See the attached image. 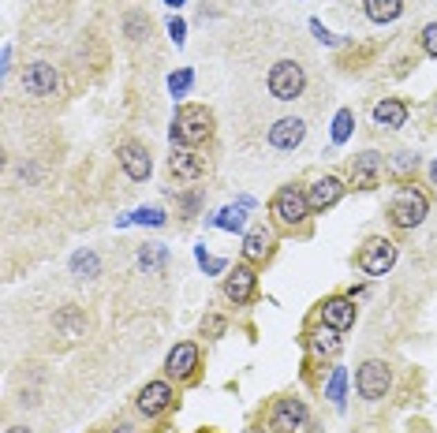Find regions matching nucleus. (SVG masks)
<instances>
[{
    "label": "nucleus",
    "mask_w": 437,
    "mask_h": 433,
    "mask_svg": "<svg viewBox=\"0 0 437 433\" xmlns=\"http://www.w3.org/2000/svg\"><path fill=\"white\" fill-rule=\"evenodd\" d=\"M213 135V116L202 105H183L172 119V138L180 146H198Z\"/></svg>",
    "instance_id": "nucleus-1"
},
{
    "label": "nucleus",
    "mask_w": 437,
    "mask_h": 433,
    "mask_svg": "<svg viewBox=\"0 0 437 433\" xmlns=\"http://www.w3.org/2000/svg\"><path fill=\"white\" fill-rule=\"evenodd\" d=\"M426 195L422 191H415V187H400L393 202H389V217H393V224L396 228H415V224H422L426 220Z\"/></svg>",
    "instance_id": "nucleus-2"
},
{
    "label": "nucleus",
    "mask_w": 437,
    "mask_h": 433,
    "mask_svg": "<svg viewBox=\"0 0 437 433\" xmlns=\"http://www.w3.org/2000/svg\"><path fill=\"white\" fill-rule=\"evenodd\" d=\"M303 86H306V75L295 60H281L269 71V90H273L277 101H295L303 94Z\"/></svg>",
    "instance_id": "nucleus-3"
},
{
    "label": "nucleus",
    "mask_w": 437,
    "mask_h": 433,
    "mask_svg": "<svg viewBox=\"0 0 437 433\" xmlns=\"http://www.w3.org/2000/svg\"><path fill=\"white\" fill-rule=\"evenodd\" d=\"M389 385H393V374H389V366L381 363V358H370V363L359 366L355 389H359L362 400H381V396L389 392Z\"/></svg>",
    "instance_id": "nucleus-4"
},
{
    "label": "nucleus",
    "mask_w": 437,
    "mask_h": 433,
    "mask_svg": "<svg viewBox=\"0 0 437 433\" xmlns=\"http://www.w3.org/2000/svg\"><path fill=\"white\" fill-rule=\"evenodd\" d=\"M393 262H396V247L389 243V239H370L359 251V265H362V273H370V276H385L393 269Z\"/></svg>",
    "instance_id": "nucleus-5"
},
{
    "label": "nucleus",
    "mask_w": 437,
    "mask_h": 433,
    "mask_svg": "<svg viewBox=\"0 0 437 433\" xmlns=\"http://www.w3.org/2000/svg\"><path fill=\"white\" fill-rule=\"evenodd\" d=\"M273 213L281 217L284 224H303L306 213H310V202L295 187H284V191H277V198H273Z\"/></svg>",
    "instance_id": "nucleus-6"
},
{
    "label": "nucleus",
    "mask_w": 437,
    "mask_h": 433,
    "mask_svg": "<svg viewBox=\"0 0 437 433\" xmlns=\"http://www.w3.org/2000/svg\"><path fill=\"white\" fill-rule=\"evenodd\" d=\"M23 86L30 90L34 97H49L60 90V75L53 64H30V68L23 71Z\"/></svg>",
    "instance_id": "nucleus-7"
},
{
    "label": "nucleus",
    "mask_w": 437,
    "mask_h": 433,
    "mask_svg": "<svg viewBox=\"0 0 437 433\" xmlns=\"http://www.w3.org/2000/svg\"><path fill=\"white\" fill-rule=\"evenodd\" d=\"M306 422V407L299 400H277L273 414H269V426H273V433H295Z\"/></svg>",
    "instance_id": "nucleus-8"
},
{
    "label": "nucleus",
    "mask_w": 437,
    "mask_h": 433,
    "mask_svg": "<svg viewBox=\"0 0 437 433\" xmlns=\"http://www.w3.org/2000/svg\"><path fill=\"white\" fill-rule=\"evenodd\" d=\"M169 169H172V176H180V180H198L202 172H206V157H198L191 146H176L172 157H169Z\"/></svg>",
    "instance_id": "nucleus-9"
},
{
    "label": "nucleus",
    "mask_w": 437,
    "mask_h": 433,
    "mask_svg": "<svg viewBox=\"0 0 437 433\" xmlns=\"http://www.w3.org/2000/svg\"><path fill=\"white\" fill-rule=\"evenodd\" d=\"M306 135V124L299 116H288V119H277L273 127H269V142L277 146V150H292V146H299Z\"/></svg>",
    "instance_id": "nucleus-10"
},
{
    "label": "nucleus",
    "mask_w": 437,
    "mask_h": 433,
    "mask_svg": "<svg viewBox=\"0 0 437 433\" xmlns=\"http://www.w3.org/2000/svg\"><path fill=\"white\" fill-rule=\"evenodd\" d=\"M169 403H172V389H169L165 381H150L142 392H138V411H142L146 418H154V414L169 411Z\"/></svg>",
    "instance_id": "nucleus-11"
},
{
    "label": "nucleus",
    "mask_w": 437,
    "mask_h": 433,
    "mask_svg": "<svg viewBox=\"0 0 437 433\" xmlns=\"http://www.w3.org/2000/svg\"><path fill=\"white\" fill-rule=\"evenodd\" d=\"M120 164L131 180H146L150 176V153H146L142 142H124L120 146Z\"/></svg>",
    "instance_id": "nucleus-12"
},
{
    "label": "nucleus",
    "mask_w": 437,
    "mask_h": 433,
    "mask_svg": "<svg viewBox=\"0 0 437 433\" xmlns=\"http://www.w3.org/2000/svg\"><path fill=\"white\" fill-rule=\"evenodd\" d=\"M378 176H381V157L374 150L359 153V157L351 161V183H355V187H362V191L378 187Z\"/></svg>",
    "instance_id": "nucleus-13"
},
{
    "label": "nucleus",
    "mask_w": 437,
    "mask_h": 433,
    "mask_svg": "<svg viewBox=\"0 0 437 433\" xmlns=\"http://www.w3.org/2000/svg\"><path fill=\"white\" fill-rule=\"evenodd\" d=\"M322 318H325V325H329V329L344 333V329L355 325V302H351V299H329L322 307Z\"/></svg>",
    "instance_id": "nucleus-14"
},
{
    "label": "nucleus",
    "mask_w": 437,
    "mask_h": 433,
    "mask_svg": "<svg viewBox=\"0 0 437 433\" xmlns=\"http://www.w3.org/2000/svg\"><path fill=\"white\" fill-rule=\"evenodd\" d=\"M194 366H198V347L194 344H176L169 352V358H165V370L172 377H191Z\"/></svg>",
    "instance_id": "nucleus-15"
},
{
    "label": "nucleus",
    "mask_w": 437,
    "mask_h": 433,
    "mask_svg": "<svg viewBox=\"0 0 437 433\" xmlns=\"http://www.w3.org/2000/svg\"><path fill=\"white\" fill-rule=\"evenodd\" d=\"M340 195H344V183L337 176H325V180H318L310 191H306V202H310V209H329Z\"/></svg>",
    "instance_id": "nucleus-16"
},
{
    "label": "nucleus",
    "mask_w": 437,
    "mask_h": 433,
    "mask_svg": "<svg viewBox=\"0 0 437 433\" xmlns=\"http://www.w3.org/2000/svg\"><path fill=\"white\" fill-rule=\"evenodd\" d=\"M225 296L232 302H250V299H254V273H250V269H236L225 280Z\"/></svg>",
    "instance_id": "nucleus-17"
},
{
    "label": "nucleus",
    "mask_w": 437,
    "mask_h": 433,
    "mask_svg": "<svg viewBox=\"0 0 437 433\" xmlns=\"http://www.w3.org/2000/svg\"><path fill=\"white\" fill-rule=\"evenodd\" d=\"M269 251H273V232L269 228H250L243 239V258L262 262V258H269Z\"/></svg>",
    "instance_id": "nucleus-18"
},
{
    "label": "nucleus",
    "mask_w": 437,
    "mask_h": 433,
    "mask_svg": "<svg viewBox=\"0 0 437 433\" xmlns=\"http://www.w3.org/2000/svg\"><path fill=\"white\" fill-rule=\"evenodd\" d=\"M407 119V105L396 97H385L381 105H374V124L378 127H404Z\"/></svg>",
    "instance_id": "nucleus-19"
},
{
    "label": "nucleus",
    "mask_w": 437,
    "mask_h": 433,
    "mask_svg": "<svg viewBox=\"0 0 437 433\" xmlns=\"http://www.w3.org/2000/svg\"><path fill=\"white\" fill-rule=\"evenodd\" d=\"M362 8H366V15L374 23H393V19H400V12H404L400 0H362Z\"/></svg>",
    "instance_id": "nucleus-20"
},
{
    "label": "nucleus",
    "mask_w": 437,
    "mask_h": 433,
    "mask_svg": "<svg viewBox=\"0 0 437 433\" xmlns=\"http://www.w3.org/2000/svg\"><path fill=\"white\" fill-rule=\"evenodd\" d=\"M310 347L318 355H337L340 352V340H337V329H322V333L310 336Z\"/></svg>",
    "instance_id": "nucleus-21"
},
{
    "label": "nucleus",
    "mask_w": 437,
    "mask_h": 433,
    "mask_svg": "<svg viewBox=\"0 0 437 433\" xmlns=\"http://www.w3.org/2000/svg\"><path fill=\"white\" fill-rule=\"evenodd\" d=\"M124 26H127V38H135V41H142V38H146V30H150V23H146L138 12L127 15V23H124Z\"/></svg>",
    "instance_id": "nucleus-22"
},
{
    "label": "nucleus",
    "mask_w": 437,
    "mask_h": 433,
    "mask_svg": "<svg viewBox=\"0 0 437 433\" xmlns=\"http://www.w3.org/2000/svg\"><path fill=\"white\" fill-rule=\"evenodd\" d=\"M348 135H351V113H348V108H340L337 124H333V142H344Z\"/></svg>",
    "instance_id": "nucleus-23"
},
{
    "label": "nucleus",
    "mask_w": 437,
    "mask_h": 433,
    "mask_svg": "<svg viewBox=\"0 0 437 433\" xmlns=\"http://www.w3.org/2000/svg\"><path fill=\"white\" fill-rule=\"evenodd\" d=\"M243 206H250V202H243ZM243 206H239V209H221L217 224L221 228H239V224H243Z\"/></svg>",
    "instance_id": "nucleus-24"
},
{
    "label": "nucleus",
    "mask_w": 437,
    "mask_h": 433,
    "mask_svg": "<svg viewBox=\"0 0 437 433\" xmlns=\"http://www.w3.org/2000/svg\"><path fill=\"white\" fill-rule=\"evenodd\" d=\"M75 273H86V276H97V254H75Z\"/></svg>",
    "instance_id": "nucleus-25"
},
{
    "label": "nucleus",
    "mask_w": 437,
    "mask_h": 433,
    "mask_svg": "<svg viewBox=\"0 0 437 433\" xmlns=\"http://www.w3.org/2000/svg\"><path fill=\"white\" fill-rule=\"evenodd\" d=\"M329 400L340 403L344 400V370H333V381H329Z\"/></svg>",
    "instance_id": "nucleus-26"
},
{
    "label": "nucleus",
    "mask_w": 437,
    "mask_h": 433,
    "mask_svg": "<svg viewBox=\"0 0 437 433\" xmlns=\"http://www.w3.org/2000/svg\"><path fill=\"white\" fill-rule=\"evenodd\" d=\"M202 333H206V336H221V333H225V318L210 314L206 321H202Z\"/></svg>",
    "instance_id": "nucleus-27"
},
{
    "label": "nucleus",
    "mask_w": 437,
    "mask_h": 433,
    "mask_svg": "<svg viewBox=\"0 0 437 433\" xmlns=\"http://www.w3.org/2000/svg\"><path fill=\"white\" fill-rule=\"evenodd\" d=\"M422 49L430 52V57H437V23H430L422 30Z\"/></svg>",
    "instance_id": "nucleus-28"
},
{
    "label": "nucleus",
    "mask_w": 437,
    "mask_h": 433,
    "mask_svg": "<svg viewBox=\"0 0 437 433\" xmlns=\"http://www.w3.org/2000/svg\"><path fill=\"white\" fill-rule=\"evenodd\" d=\"M135 220H142V224H165V213L161 209H138Z\"/></svg>",
    "instance_id": "nucleus-29"
},
{
    "label": "nucleus",
    "mask_w": 437,
    "mask_h": 433,
    "mask_svg": "<svg viewBox=\"0 0 437 433\" xmlns=\"http://www.w3.org/2000/svg\"><path fill=\"white\" fill-rule=\"evenodd\" d=\"M169 86H172V94H183V90L191 86V71H180V75H172Z\"/></svg>",
    "instance_id": "nucleus-30"
},
{
    "label": "nucleus",
    "mask_w": 437,
    "mask_h": 433,
    "mask_svg": "<svg viewBox=\"0 0 437 433\" xmlns=\"http://www.w3.org/2000/svg\"><path fill=\"white\" fill-rule=\"evenodd\" d=\"M165 262V251H142L138 254V265H161Z\"/></svg>",
    "instance_id": "nucleus-31"
},
{
    "label": "nucleus",
    "mask_w": 437,
    "mask_h": 433,
    "mask_svg": "<svg viewBox=\"0 0 437 433\" xmlns=\"http://www.w3.org/2000/svg\"><path fill=\"white\" fill-rule=\"evenodd\" d=\"M60 325H68V333L75 336V333H79V314H75V310H68V314L60 318Z\"/></svg>",
    "instance_id": "nucleus-32"
},
{
    "label": "nucleus",
    "mask_w": 437,
    "mask_h": 433,
    "mask_svg": "<svg viewBox=\"0 0 437 433\" xmlns=\"http://www.w3.org/2000/svg\"><path fill=\"white\" fill-rule=\"evenodd\" d=\"M169 34H172L176 41H183V23H180V19H172V23H169Z\"/></svg>",
    "instance_id": "nucleus-33"
},
{
    "label": "nucleus",
    "mask_w": 437,
    "mask_h": 433,
    "mask_svg": "<svg viewBox=\"0 0 437 433\" xmlns=\"http://www.w3.org/2000/svg\"><path fill=\"white\" fill-rule=\"evenodd\" d=\"M8 433H30V430H23V426H19V430H8Z\"/></svg>",
    "instance_id": "nucleus-34"
},
{
    "label": "nucleus",
    "mask_w": 437,
    "mask_h": 433,
    "mask_svg": "<svg viewBox=\"0 0 437 433\" xmlns=\"http://www.w3.org/2000/svg\"><path fill=\"white\" fill-rule=\"evenodd\" d=\"M169 4H183V0H169Z\"/></svg>",
    "instance_id": "nucleus-35"
},
{
    "label": "nucleus",
    "mask_w": 437,
    "mask_h": 433,
    "mask_svg": "<svg viewBox=\"0 0 437 433\" xmlns=\"http://www.w3.org/2000/svg\"><path fill=\"white\" fill-rule=\"evenodd\" d=\"M434 180H437V164H434Z\"/></svg>",
    "instance_id": "nucleus-36"
}]
</instances>
